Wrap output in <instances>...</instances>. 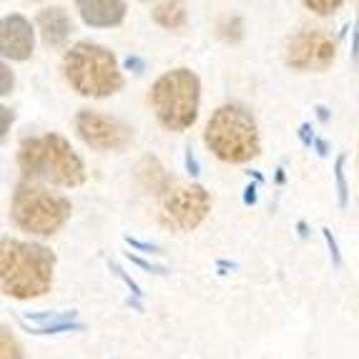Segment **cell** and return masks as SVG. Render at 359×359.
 Segmentation results:
<instances>
[{"label": "cell", "instance_id": "cell-1", "mask_svg": "<svg viewBox=\"0 0 359 359\" xmlns=\"http://www.w3.org/2000/svg\"><path fill=\"white\" fill-rule=\"evenodd\" d=\"M55 254L36 241H0V287L13 299H36L53 287Z\"/></svg>", "mask_w": 359, "mask_h": 359}, {"label": "cell", "instance_id": "cell-2", "mask_svg": "<svg viewBox=\"0 0 359 359\" xmlns=\"http://www.w3.org/2000/svg\"><path fill=\"white\" fill-rule=\"evenodd\" d=\"M18 168L23 181H46L60 189H76L86 181V166L60 133L23 138L18 146Z\"/></svg>", "mask_w": 359, "mask_h": 359}, {"label": "cell", "instance_id": "cell-3", "mask_svg": "<svg viewBox=\"0 0 359 359\" xmlns=\"http://www.w3.org/2000/svg\"><path fill=\"white\" fill-rule=\"evenodd\" d=\"M204 144L224 163H249L262 151L257 121L239 103H224L211 114Z\"/></svg>", "mask_w": 359, "mask_h": 359}, {"label": "cell", "instance_id": "cell-4", "mask_svg": "<svg viewBox=\"0 0 359 359\" xmlns=\"http://www.w3.org/2000/svg\"><path fill=\"white\" fill-rule=\"evenodd\" d=\"M63 76L73 90L88 98H108L123 88V73L114 50L90 41H78L68 48Z\"/></svg>", "mask_w": 359, "mask_h": 359}, {"label": "cell", "instance_id": "cell-5", "mask_svg": "<svg viewBox=\"0 0 359 359\" xmlns=\"http://www.w3.org/2000/svg\"><path fill=\"white\" fill-rule=\"evenodd\" d=\"M71 198L33 181H20L11 198V219L30 236H53L71 219Z\"/></svg>", "mask_w": 359, "mask_h": 359}, {"label": "cell", "instance_id": "cell-6", "mask_svg": "<svg viewBox=\"0 0 359 359\" xmlns=\"http://www.w3.org/2000/svg\"><path fill=\"white\" fill-rule=\"evenodd\" d=\"M151 108L168 131H186L194 126L201 101V81L189 68H174L156 78L151 86Z\"/></svg>", "mask_w": 359, "mask_h": 359}, {"label": "cell", "instance_id": "cell-7", "mask_svg": "<svg viewBox=\"0 0 359 359\" xmlns=\"http://www.w3.org/2000/svg\"><path fill=\"white\" fill-rule=\"evenodd\" d=\"M211 211V196L204 186H176L174 191H168L161 201L158 219L171 231H194L198 224L204 222L206 214Z\"/></svg>", "mask_w": 359, "mask_h": 359}, {"label": "cell", "instance_id": "cell-8", "mask_svg": "<svg viewBox=\"0 0 359 359\" xmlns=\"http://www.w3.org/2000/svg\"><path fill=\"white\" fill-rule=\"evenodd\" d=\"M73 126H76L81 141L93 151H123L133 141L131 126H126L123 121L114 118V116L90 111V108L78 111Z\"/></svg>", "mask_w": 359, "mask_h": 359}, {"label": "cell", "instance_id": "cell-9", "mask_svg": "<svg viewBox=\"0 0 359 359\" xmlns=\"http://www.w3.org/2000/svg\"><path fill=\"white\" fill-rule=\"evenodd\" d=\"M337 53V43L327 30L302 28L287 43V66L294 71H327Z\"/></svg>", "mask_w": 359, "mask_h": 359}, {"label": "cell", "instance_id": "cell-10", "mask_svg": "<svg viewBox=\"0 0 359 359\" xmlns=\"http://www.w3.org/2000/svg\"><path fill=\"white\" fill-rule=\"evenodd\" d=\"M36 46V28L25 15L11 13L0 23V53L6 60H28Z\"/></svg>", "mask_w": 359, "mask_h": 359}, {"label": "cell", "instance_id": "cell-11", "mask_svg": "<svg viewBox=\"0 0 359 359\" xmlns=\"http://www.w3.org/2000/svg\"><path fill=\"white\" fill-rule=\"evenodd\" d=\"M76 8L90 28H116L126 18V3L121 0H78Z\"/></svg>", "mask_w": 359, "mask_h": 359}, {"label": "cell", "instance_id": "cell-12", "mask_svg": "<svg viewBox=\"0 0 359 359\" xmlns=\"http://www.w3.org/2000/svg\"><path fill=\"white\" fill-rule=\"evenodd\" d=\"M36 23H38V30H41L43 43L50 46V48H63V46L68 43V38H71V33H73L71 15L58 6L43 8V11L38 13Z\"/></svg>", "mask_w": 359, "mask_h": 359}, {"label": "cell", "instance_id": "cell-13", "mask_svg": "<svg viewBox=\"0 0 359 359\" xmlns=\"http://www.w3.org/2000/svg\"><path fill=\"white\" fill-rule=\"evenodd\" d=\"M151 18L166 30H179L186 25V8L181 3H158L151 8Z\"/></svg>", "mask_w": 359, "mask_h": 359}, {"label": "cell", "instance_id": "cell-14", "mask_svg": "<svg viewBox=\"0 0 359 359\" xmlns=\"http://www.w3.org/2000/svg\"><path fill=\"white\" fill-rule=\"evenodd\" d=\"M344 166H347V154H339L334 158V186H337V204H339V209H347L349 206V186H347Z\"/></svg>", "mask_w": 359, "mask_h": 359}, {"label": "cell", "instance_id": "cell-15", "mask_svg": "<svg viewBox=\"0 0 359 359\" xmlns=\"http://www.w3.org/2000/svg\"><path fill=\"white\" fill-rule=\"evenodd\" d=\"M86 324L78 322V319H58L53 324H46V327H36L30 330L33 334H63V332H83Z\"/></svg>", "mask_w": 359, "mask_h": 359}, {"label": "cell", "instance_id": "cell-16", "mask_svg": "<svg viewBox=\"0 0 359 359\" xmlns=\"http://www.w3.org/2000/svg\"><path fill=\"white\" fill-rule=\"evenodd\" d=\"M3 359H25L23 354V347L18 344V339L11 334V330L8 327H3Z\"/></svg>", "mask_w": 359, "mask_h": 359}, {"label": "cell", "instance_id": "cell-17", "mask_svg": "<svg viewBox=\"0 0 359 359\" xmlns=\"http://www.w3.org/2000/svg\"><path fill=\"white\" fill-rule=\"evenodd\" d=\"M108 269L114 271V274L118 276L121 282L126 284V287H128V292H131V297H133V299H144V292H141V287H138V284L133 282V279H131V274H126V271H123V266H121L118 262H108Z\"/></svg>", "mask_w": 359, "mask_h": 359}, {"label": "cell", "instance_id": "cell-18", "mask_svg": "<svg viewBox=\"0 0 359 359\" xmlns=\"http://www.w3.org/2000/svg\"><path fill=\"white\" fill-rule=\"evenodd\" d=\"M309 11L319 13V15H332L341 8V0H327V3H319V0H306L304 3Z\"/></svg>", "mask_w": 359, "mask_h": 359}, {"label": "cell", "instance_id": "cell-19", "mask_svg": "<svg viewBox=\"0 0 359 359\" xmlns=\"http://www.w3.org/2000/svg\"><path fill=\"white\" fill-rule=\"evenodd\" d=\"M126 259H128V262H131V264H136V266H141V269L151 271V274H158V276L168 274L166 266H161V264H154V262H146V259L136 257V254H131V252H126Z\"/></svg>", "mask_w": 359, "mask_h": 359}, {"label": "cell", "instance_id": "cell-20", "mask_svg": "<svg viewBox=\"0 0 359 359\" xmlns=\"http://www.w3.org/2000/svg\"><path fill=\"white\" fill-rule=\"evenodd\" d=\"M322 236H324V241H327V249H330V254H332V264H334L337 269H341V252H339V246H337V239L332 236V231L330 229H322Z\"/></svg>", "mask_w": 359, "mask_h": 359}, {"label": "cell", "instance_id": "cell-21", "mask_svg": "<svg viewBox=\"0 0 359 359\" xmlns=\"http://www.w3.org/2000/svg\"><path fill=\"white\" fill-rule=\"evenodd\" d=\"M184 163H186V174L191 176V179H196V176L201 174V166H198L196 151H194V146H191V144L186 146V154H184Z\"/></svg>", "mask_w": 359, "mask_h": 359}, {"label": "cell", "instance_id": "cell-22", "mask_svg": "<svg viewBox=\"0 0 359 359\" xmlns=\"http://www.w3.org/2000/svg\"><path fill=\"white\" fill-rule=\"evenodd\" d=\"M131 249H138V252H146V254H161V246L151 244V241H141V239H133V236H123Z\"/></svg>", "mask_w": 359, "mask_h": 359}, {"label": "cell", "instance_id": "cell-23", "mask_svg": "<svg viewBox=\"0 0 359 359\" xmlns=\"http://www.w3.org/2000/svg\"><path fill=\"white\" fill-rule=\"evenodd\" d=\"M297 133H299V141H302V146H304V149H311V146H314V138H317V136L311 133L309 123H302L299 131H297Z\"/></svg>", "mask_w": 359, "mask_h": 359}, {"label": "cell", "instance_id": "cell-24", "mask_svg": "<svg viewBox=\"0 0 359 359\" xmlns=\"http://www.w3.org/2000/svg\"><path fill=\"white\" fill-rule=\"evenodd\" d=\"M257 201H259L257 184H246V189H244V204L246 206H257Z\"/></svg>", "mask_w": 359, "mask_h": 359}, {"label": "cell", "instance_id": "cell-25", "mask_svg": "<svg viewBox=\"0 0 359 359\" xmlns=\"http://www.w3.org/2000/svg\"><path fill=\"white\" fill-rule=\"evenodd\" d=\"M352 58L354 63H359V18L354 20V28H352Z\"/></svg>", "mask_w": 359, "mask_h": 359}, {"label": "cell", "instance_id": "cell-26", "mask_svg": "<svg viewBox=\"0 0 359 359\" xmlns=\"http://www.w3.org/2000/svg\"><path fill=\"white\" fill-rule=\"evenodd\" d=\"M126 68H128V71H133V73H144L146 71V63L141 58H136V55H128V58H126Z\"/></svg>", "mask_w": 359, "mask_h": 359}, {"label": "cell", "instance_id": "cell-27", "mask_svg": "<svg viewBox=\"0 0 359 359\" xmlns=\"http://www.w3.org/2000/svg\"><path fill=\"white\" fill-rule=\"evenodd\" d=\"M11 90H13V73L8 71V66H3V90H0V93L8 96Z\"/></svg>", "mask_w": 359, "mask_h": 359}, {"label": "cell", "instance_id": "cell-28", "mask_svg": "<svg viewBox=\"0 0 359 359\" xmlns=\"http://www.w3.org/2000/svg\"><path fill=\"white\" fill-rule=\"evenodd\" d=\"M311 149L317 151V154L322 156V158H324V156H330V144H327L324 138H319V136L314 138V146H311Z\"/></svg>", "mask_w": 359, "mask_h": 359}, {"label": "cell", "instance_id": "cell-29", "mask_svg": "<svg viewBox=\"0 0 359 359\" xmlns=\"http://www.w3.org/2000/svg\"><path fill=\"white\" fill-rule=\"evenodd\" d=\"M314 111H317V118L319 121H322V123H327V121H330V108H327V106H322V103H319V106L317 108H314Z\"/></svg>", "mask_w": 359, "mask_h": 359}, {"label": "cell", "instance_id": "cell-30", "mask_svg": "<svg viewBox=\"0 0 359 359\" xmlns=\"http://www.w3.org/2000/svg\"><path fill=\"white\" fill-rule=\"evenodd\" d=\"M0 111H3V138H6V133H8V118L13 116V111H11V108H6V106L0 108Z\"/></svg>", "mask_w": 359, "mask_h": 359}, {"label": "cell", "instance_id": "cell-31", "mask_svg": "<svg viewBox=\"0 0 359 359\" xmlns=\"http://www.w3.org/2000/svg\"><path fill=\"white\" fill-rule=\"evenodd\" d=\"M276 184L279 186L287 184V174H284V168H276Z\"/></svg>", "mask_w": 359, "mask_h": 359}, {"label": "cell", "instance_id": "cell-32", "mask_svg": "<svg viewBox=\"0 0 359 359\" xmlns=\"http://www.w3.org/2000/svg\"><path fill=\"white\" fill-rule=\"evenodd\" d=\"M128 306H133L136 311H144V304H141L138 299H131V297H128Z\"/></svg>", "mask_w": 359, "mask_h": 359}, {"label": "cell", "instance_id": "cell-33", "mask_svg": "<svg viewBox=\"0 0 359 359\" xmlns=\"http://www.w3.org/2000/svg\"><path fill=\"white\" fill-rule=\"evenodd\" d=\"M297 229H299V236H302V239H306V236H309V231H306V224L304 222L297 224Z\"/></svg>", "mask_w": 359, "mask_h": 359}, {"label": "cell", "instance_id": "cell-34", "mask_svg": "<svg viewBox=\"0 0 359 359\" xmlns=\"http://www.w3.org/2000/svg\"><path fill=\"white\" fill-rule=\"evenodd\" d=\"M249 176H252V179L257 181V184H264V176L259 174V171H249Z\"/></svg>", "mask_w": 359, "mask_h": 359}]
</instances>
